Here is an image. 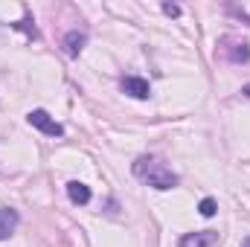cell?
Wrapping results in <instances>:
<instances>
[{"mask_svg": "<svg viewBox=\"0 0 250 247\" xmlns=\"http://www.w3.org/2000/svg\"><path fill=\"white\" fill-rule=\"evenodd\" d=\"M134 175H137L143 184H148L151 189H160V192L178 186V175H175L160 157H151V154H143V157L134 160Z\"/></svg>", "mask_w": 250, "mask_h": 247, "instance_id": "6da1fadb", "label": "cell"}, {"mask_svg": "<svg viewBox=\"0 0 250 247\" xmlns=\"http://www.w3.org/2000/svg\"><path fill=\"white\" fill-rule=\"evenodd\" d=\"M218 53H221L227 62H233V64H242V62H248L250 59L248 41H242V38H224L221 47H218Z\"/></svg>", "mask_w": 250, "mask_h": 247, "instance_id": "7a4b0ae2", "label": "cell"}, {"mask_svg": "<svg viewBox=\"0 0 250 247\" xmlns=\"http://www.w3.org/2000/svg\"><path fill=\"white\" fill-rule=\"evenodd\" d=\"M26 120H29L32 128H38L41 134H50V137H62V134H64L62 125L56 123L47 111H41V108H38V111H29V114H26Z\"/></svg>", "mask_w": 250, "mask_h": 247, "instance_id": "3957f363", "label": "cell"}, {"mask_svg": "<svg viewBox=\"0 0 250 247\" xmlns=\"http://www.w3.org/2000/svg\"><path fill=\"white\" fill-rule=\"evenodd\" d=\"M221 245V236L215 230H201V233H189L184 236L178 247H218Z\"/></svg>", "mask_w": 250, "mask_h": 247, "instance_id": "277c9868", "label": "cell"}, {"mask_svg": "<svg viewBox=\"0 0 250 247\" xmlns=\"http://www.w3.org/2000/svg\"><path fill=\"white\" fill-rule=\"evenodd\" d=\"M123 93L134 96V99H148V96H151V87H148V82H146V79L128 76V79H123Z\"/></svg>", "mask_w": 250, "mask_h": 247, "instance_id": "5b68a950", "label": "cell"}, {"mask_svg": "<svg viewBox=\"0 0 250 247\" xmlns=\"http://www.w3.org/2000/svg\"><path fill=\"white\" fill-rule=\"evenodd\" d=\"M18 221H21V218H18V212H15L12 206H3V209H0V242L9 239V236L18 230Z\"/></svg>", "mask_w": 250, "mask_h": 247, "instance_id": "8992f818", "label": "cell"}, {"mask_svg": "<svg viewBox=\"0 0 250 247\" xmlns=\"http://www.w3.org/2000/svg\"><path fill=\"white\" fill-rule=\"evenodd\" d=\"M62 44H64V53H67V56H79V53L84 50V44H87V35L79 32V29H73V32L64 35Z\"/></svg>", "mask_w": 250, "mask_h": 247, "instance_id": "52a82bcc", "label": "cell"}, {"mask_svg": "<svg viewBox=\"0 0 250 247\" xmlns=\"http://www.w3.org/2000/svg\"><path fill=\"white\" fill-rule=\"evenodd\" d=\"M67 198H70L73 204L84 206V204H90V189L84 184H79V181H70V184H67Z\"/></svg>", "mask_w": 250, "mask_h": 247, "instance_id": "ba28073f", "label": "cell"}, {"mask_svg": "<svg viewBox=\"0 0 250 247\" xmlns=\"http://www.w3.org/2000/svg\"><path fill=\"white\" fill-rule=\"evenodd\" d=\"M198 209H201V215H204V218H212V215L218 212V204H215L212 198H204V201L198 204Z\"/></svg>", "mask_w": 250, "mask_h": 247, "instance_id": "9c48e42d", "label": "cell"}, {"mask_svg": "<svg viewBox=\"0 0 250 247\" xmlns=\"http://www.w3.org/2000/svg\"><path fill=\"white\" fill-rule=\"evenodd\" d=\"M163 12H166V15H181V9H178V6H172V3H166V6H163Z\"/></svg>", "mask_w": 250, "mask_h": 247, "instance_id": "30bf717a", "label": "cell"}, {"mask_svg": "<svg viewBox=\"0 0 250 247\" xmlns=\"http://www.w3.org/2000/svg\"><path fill=\"white\" fill-rule=\"evenodd\" d=\"M242 93H245V96H250V84H245V87H242Z\"/></svg>", "mask_w": 250, "mask_h": 247, "instance_id": "8fae6325", "label": "cell"}, {"mask_svg": "<svg viewBox=\"0 0 250 247\" xmlns=\"http://www.w3.org/2000/svg\"><path fill=\"white\" fill-rule=\"evenodd\" d=\"M242 247H250V236H248V239H245V242H242Z\"/></svg>", "mask_w": 250, "mask_h": 247, "instance_id": "7c38bea8", "label": "cell"}]
</instances>
